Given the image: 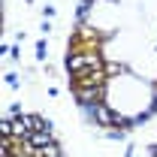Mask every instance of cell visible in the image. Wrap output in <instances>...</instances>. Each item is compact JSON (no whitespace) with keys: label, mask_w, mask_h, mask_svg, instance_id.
<instances>
[{"label":"cell","mask_w":157,"mask_h":157,"mask_svg":"<svg viewBox=\"0 0 157 157\" xmlns=\"http://www.w3.org/2000/svg\"><path fill=\"white\" fill-rule=\"evenodd\" d=\"M88 67H100L97 55H73V58H70V70H73V73H82V70H88Z\"/></svg>","instance_id":"1"},{"label":"cell","mask_w":157,"mask_h":157,"mask_svg":"<svg viewBox=\"0 0 157 157\" xmlns=\"http://www.w3.org/2000/svg\"><path fill=\"white\" fill-rule=\"evenodd\" d=\"M48 142H52V139H48V133H45V130H36V133L30 136V145H33V148H45Z\"/></svg>","instance_id":"2"},{"label":"cell","mask_w":157,"mask_h":157,"mask_svg":"<svg viewBox=\"0 0 157 157\" xmlns=\"http://www.w3.org/2000/svg\"><path fill=\"white\" fill-rule=\"evenodd\" d=\"M100 97V88H78V100H97Z\"/></svg>","instance_id":"3"},{"label":"cell","mask_w":157,"mask_h":157,"mask_svg":"<svg viewBox=\"0 0 157 157\" xmlns=\"http://www.w3.org/2000/svg\"><path fill=\"white\" fill-rule=\"evenodd\" d=\"M97 118H100V124H115V121H121V118H115L109 109H103V106L97 109Z\"/></svg>","instance_id":"4"},{"label":"cell","mask_w":157,"mask_h":157,"mask_svg":"<svg viewBox=\"0 0 157 157\" xmlns=\"http://www.w3.org/2000/svg\"><path fill=\"white\" fill-rule=\"evenodd\" d=\"M21 121H24V124H27L30 130H45V127H42V121H39L36 115H27V118H21Z\"/></svg>","instance_id":"5"},{"label":"cell","mask_w":157,"mask_h":157,"mask_svg":"<svg viewBox=\"0 0 157 157\" xmlns=\"http://www.w3.org/2000/svg\"><path fill=\"white\" fill-rule=\"evenodd\" d=\"M39 154H42V157H58L60 151H58V145H55V142H48V145H45V148H42Z\"/></svg>","instance_id":"6"}]
</instances>
